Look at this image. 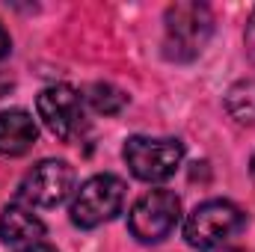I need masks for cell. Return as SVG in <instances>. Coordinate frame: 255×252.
Instances as JSON below:
<instances>
[{
	"mask_svg": "<svg viewBox=\"0 0 255 252\" xmlns=\"http://www.w3.org/2000/svg\"><path fill=\"white\" fill-rule=\"evenodd\" d=\"M166 57L169 60H181L187 63L193 57L202 54L205 42L211 39L214 33V15L205 3H196V0H184V3H172L166 9Z\"/></svg>",
	"mask_w": 255,
	"mask_h": 252,
	"instance_id": "cell-1",
	"label": "cell"
},
{
	"mask_svg": "<svg viewBox=\"0 0 255 252\" xmlns=\"http://www.w3.org/2000/svg\"><path fill=\"white\" fill-rule=\"evenodd\" d=\"M244 223H247V217L238 205H232L226 199H211V202H202L187 217L184 238L193 250L208 252L226 244L235 232H241Z\"/></svg>",
	"mask_w": 255,
	"mask_h": 252,
	"instance_id": "cell-2",
	"label": "cell"
},
{
	"mask_svg": "<svg viewBox=\"0 0 255 252\" xmlns=\"http://www.w3.org/2000/svg\"><path fill=\"white\" fill-rule=\"evenodd\" d=\"M125 202V181L119 175H92L89 181H83L80 190L71 199V223L80 229H95L107 220H113L122 211Z\"/></svg>",
	"mask_w": 255,
	"mask_h": 252,
	"instance_id": "cell-3",
	"label": "cell"
},
{
	"mask_svg": "<svg viewBox=\"0 0 255 252\" xmlns=\"http://www.w3.org/2000/svg\"><path fill=\"white\" fill-rule=\"evenodd\" d=\"M181 199L172 190H148L136 199L128 217V229L139 244H160L178 226Z\"/></svg>",
	"mask_w": 255,
	"mask_h": 252,
	"instance_id": "cell-4",
	"label": "cell"
},
{
	"mask_svg": "<svg viewBox=\"0 0 255 252\" xmlns=\"http://www.w3.org/2000/svg\"><path fill=\"white\" fill-rule=\"evenodd\" d=\"M184 160V145L178 139L130 136L125 142V163L139 181H166Z\"/></svg>",
	"mask_w": 255,
	"mask_h": 252,
	"instance_id": "cell-5",
	"label": "cell"
},
{
	"mask_svg": "<svg viewBox=\"0 0 255 252\" xmlns=\"http://www.w3.org/2000/svg\"><path fill=\"white\" fill-rule=\"evenodd\" d=\"M36 110H39V119L45 122V127L63 142H74L86 130L83 98L65 83L42 89L36 98Z\"/></svg>",
	"mask_w": 255,
	"mask_h": 252,
	"instance_id": "cell-6",
	"label": "cell"
},
{
	"mask_svg": "<svg viewBox=\"0 0 255 252\" xmlns=\"http://www.w3.org/2000/svg\"><path fill=\"white\" fill-rule=\"evenodd\" d=\"M71 187H74V169L65 160H42L24 175L18 196L36 208H57L68 199Z\"/></svg>",
	"mask_w": 255,
	"mask_h": 252,
	"instance_id": "cell-7",
	"label": "cell"
},
{
	"mask_svg": "<svg viewBox=\"0 0 255 252\" xmlns=\"http://www.w3.org/2000/svg\"><path fill=\"white\" fill-rule=\"evenodd\" d=\"M39 127L27 110H3L0 113V154L18 157L33 148Z\"/></svg>",
	"mask_w": 255,
	"mask_h": 252,
	"instance_id": "cell-8",
	"label": "cell"
},
{
	"mask_svg": "<svg viewBox=\"0 0 255 252\" xmlns=\"http://www.w3.org/2000/svg\"><path fill=\"white\" fill-rule=\"evenodd\" d=\"M45 235V223L21 208V205H6L0 214V241L3 244H39V238Z\"/></svg>",
	"mask_w": 255,
	"mask_h": 252,
	"instance_id": "cell-9",
	"label": "cell"
},
{
	"mask_svg": "<svg viewBox=\"0 0 255 252\" xmlns=\"http://www.w3.org/2000/svg\"><path fill=\"white\" fill-rule=\"evenodd\" d=\"M226 110L238 125H255V80H238L226 92Z\"/></svg>",
	"mask_w": 255,
	"mask_h": 252,
	"instance_id": "cell-10",
	"label": "cell"
},
{
	"mask_svg": "<svg viewBox=\"0 0 255 252\" xmlns=\"http://www.w3.org/2000/svg\"><path fill=\"white\" fill-rule=\"evenodd\" d=\"M86 104L95 110V113H104V116H113V113H119L122 107L128 104V95L122 89H116L113 83H92L89 89H86Z\"/></svg>",
	"mask_w": 255,
	"mask_h": 252,
	"instance_id": "cell-11",
	"label": "cell"
},
{
	"mask_svg": "<svg viewBox=\"0 0 255 252\" xmlns=\"http://www.w3.org/2000/svg\"><path fill=\"white\" fill-rule=\"evenodd\" d=\"M247 51H250V57H253V63H255V9H253V15H250V24H247Z\"/></svg>",
	"mask_w": 255,
	"mask_h": 252,
	"instance_id": "cell-12",
	"label": "cell"
},
{
	"mask_svg": "<svg viewBox=\"0 0 255 252\" xmlns=\"http://www.w3.org/2000/svg\"><path fill=\"white\" fill-rule=\"evenodd\" d=\"M9 51H12V39H9V33L3 30V24H0V60H3Z\"/></svg>",
	"mask_w": 255,
	"mask_h": 252,
	"instance_id": "cell-13",
	"label": "cell"
},
{
	"mask_svg": "<svg viewBox=\"0 0 255 252\" xmlns=\"http://www.w3.org/2000/svg\"><path fill=\"white\" fill-rule=\"evenodd\" d=\"M21 252H57V250H54L51 244H42V241H39V244H30V247H24Z\"/></svg>",
	"mask_w": 255,
	"mask_h": 252,
	"instance_id": "cell-14",
	"label": "cell"
},
{
	"mask_svg": "<svg viewBox=\"0 0 255 252\" xmlns=\"http://www.w3.org/2000/svg\"><path fill=\"white\" fill-rule=\"evenodd\" d=\"M250 169H253V175H255V154H253V160H250Z\"/></svg>",
	"mask_w": 255,
	"mask_h": 252,
	"instance_id": "cell-15",
	"label": "cell"
},
{
	"mask_svg": "<svg viewBox=\"0 0 255 252\" xmlns=\"http://www.w3.org/2000/svg\"><path fill=\"white\" fill-rule=\"evenodd\" d=\"M223 252H241V250H223Z\"/></svg>",
	"mask_w": 255,
	"mask_h": 252,
	"instance_id": "cell-16",
	"label": "cell"
}]
</instances>
